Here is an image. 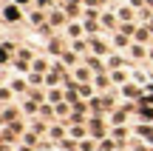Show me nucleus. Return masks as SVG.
I'll return each mask as SVG.
<instances>
[{
	"instance_id": "nucleus-6",
	"label": "nucleus",
	"mask_w": 153,
	"mask_h": 151,
	"mask_svg": "<svg viewBox=\"0 0 153 151\" xmlns=\"http://www.w3.org/2000/svg\"><path fill=\"white\" fill-rule=\"evenodd\" d=\"M60 60L65 63V66L76 68V51H74V49H65V51H62V54H60Z\"/></svg>"
},
{
	"instance_id": "nucleus-41",
	"label": "nucleus",
	"mask_w": 153,
	"mask_h": 151,
	"mask_svg": "<svg viewBox=\"0 0 153 151\" xmlns=\"http://www.w3.org/2000/svg\"><path fill=\"white\" fill-rule=\"evenodd\" d=\"M51 6V0H37V9H48Z\"/></svg>"
},
{
	"instance_id": "nucleus-8",
	"label": "nucleus",
	"mask_w": 153,
	"mask_h": 151,
	"mask_svg": "<svg viewBox=\"0 0 153 151\" xmlns=\"http://www.w3.org/2000/svg\"><path fill=\"white\" fill-rule=\"evenodd\" d=\"M82 32H85V26H79V23H68V26H65V34H68L71 40H76Z\"/></svg>"
},
{
	"instance_id": "nucleus-42",
	"label": "nucleus",
	"mask_w": 153,
	"mask_h": 151,
	"mask_svg": "<svg viewBox=\"0 0 153 151\" xmlns=\"http://www.w3.org/2000/svg\"><path fill=\"white\" fill-rule=\"evenodd\" d=\"M11 3H17V6H28L31 0H11Z\"/></svg>"
},
{
	"instance_id": "nucleus-28",
	"label": "nucleus",
	"mask_w": 153,
	"mask_h": 151,
	"mask_svg": "<svg viewBox=\"0 0 153 151\" xmlns=\"http://www.w3.org/2000/svg\"><path fill=\"white\" fill-rule=\"evenodd\" d=\"M68 134H71L74 140H82V137H85V128H82V125H71V128H68Z\"/></svg>"
},
{
	"instance_id": "nucleus-16",
	"label": "nucleus",
	"mask_w": 153,
	"mask_h": 151,
	"mask_svg": "<svg viewBox=\"0 0 153 151\" xmlns=\"http://www.w3.org/2000/svg\"><path fill=\"white\" fill-rule=\"evenodd\" d=\"M23 111H26V114H37V111H40L37 100H31V97H26V100H23Z\"/></svg>"
},
{
	"instance_id": "nucleus-47",
	"label": "nucleus",
	"mask_w": 153,
	"mask_h": 151,
	"mask_svg": "<svg viewBox=\"0 0 153 151\" xmlns=\"http://www.w3.org/2000/svg\"><path fill=\"white\" fill-rule=\"evenodd\" d=\"M150 23H153V17H150Z\"/></svg>"
},
{
	"instance_id": "nucleus-46",
	"label": "nucleus",
	"mask_w": 153,
	"mask_h": 151,
	"mask_svg": "<svg viewBox=\"0 0 153 151\" xmlns=\"http://www.w3.org/2000/svg\"><path fill=\"white\" fill-rule=\"evenodd\" d=\"M150 60H153V49H150Z\"/></svg>"
},
{
	"instance_id": "nucleus-26",
	"label": "nucleus",
	"mask_w": 153,
	"mask_h": 151,
	"mask_svg": "<svg viewBox=\"0 0 153 151\" xmlns=\"http://www.w3.org/2000/svg\"><path fill=\"white\" fill-rule=\"evenodd\" d=\"M23 143H26V146H40V143H37V134H34V131H26V134H23Z\"/></svg>"
},
{
	"instance_id": "nucleus-34",
	"label": "nucleus",
	"mask_w": 153,
	"mask_h": 151,
	"mask_svg": "<svg viewBox=\"0 0 153 151\" xmlns=\"http://www.w3.org/2000/svg\"><path fill=\"white\" fill-rule=\"evenodd\" d=\"M48 51H54V54H62V46H60V40H51V43H48Z\"/></svg>"
},
{
	"instance_id": "nucleus-36",
	"label": "nucleus",
	"mask_w": 153,
	"mask_h": 151,
	"mask_svg": "<svg viewBox=\"0 0 153 151\" xmlns=\"http://www.w3.org/2000/svg\"><path fill=\"white\" fill-rule=\"evenodd\" d=\"M60 148L62 151H74V137H71V140H60Z\"/></svg>"
},
{
	"instance_id": "nucleus-12",
	"label": "nucleus",
	"mask_w": 153,
	"mask_h": 151,
	"mask_svg": "<svg viewBox=\"0 0 153 151\" xmlns=\"http://www.w3.org/2000/svg\"><path fill=\"white\" fill-rule=\"evenodd\" d=\"M122 94L125 97H145V89H136V86H122Z\"/></svg>"
},
{
	"instance_id": "nucleus-4",
	"label": "nucleus",
	"mask_w": 153,
	"mask_h": 151,
	"mask_svg": "<svg viewBox=\"0 0 153 151\" xmlns=\"http://www.w3.org/2000/svg\"><path fill=\"white\" fill-rule=\"evenodd\" d=\"M74 80H76V83H88V80H91V68L76 66V68H74Z\"/></svg>"
},
{
	"instance_id": "nucleus-23",
	"label": "nucleus",
	"mask_w": 153,
	"mask_h": 151,
	"mask_svg": "<svg viewBox=\"0 0 153 151\" xmlns=\"http://www.w3.org/2000/svg\"><path fill=\"white\" fill-rule=\"evenodd\" d=\"M85 63H88V68H91V71H102V68H105V66H102V60H99V57H88Z\"/></svg>"
},
{
	"instance_id": "nucleus-2",
	"label": "nucleus",
	"mask_w": 153,
	"mask_h": 151,
	"mask_svg": "<svg viewBox=\"0 0 153 151\" xmlns=\"http://www.w3.org/2000/svg\"><path fill=\"white\" fill-rule=\"evenodd\" d=\"M128 49H131V57H133V60H145V57L150 54V51L145 49V43H131Z\"/></svg>"
},
{
	"instance_id": "nucleus-17",
	"label": "nucleus",
	"mask_w": 153,
	"mask_h": 151,
	"mask_svg": "<svg viewBox=\"0 0 153 151\" xmlns=\"http://www.w3.org/2000/svg\"><path fill=\"white\" fill-rule=\"evenodd\" d=\"M116 14H119V20H122V23H131V20H133V9H128V6L116 9Z\"/></svg>"
},
{
	"instance_id": "nucleus-29",
	"label": "nucleus",
	"mask_w": 153,
	"mask_h": 151,
	"mask_svg": "<svg viewBox=\"0 0 153 151\" xmlns=\"http://www.w3.org/2000/svg\"><path fill=\"white\" fill-rule=\"evenodd\" d=\"M108 83H111V80L105 77V74H99V77H94V86H97V89H102V91L108 89Z\"/></svg>"
},
{
	"instance_id": "nucleus-21",
	"label": "nucleus",
	"mask_w": 153,
	"mask_h": 151,
	"mask_svg": "<svg viewBox=\"0 0 153 151\" xmlns=\"http://www.w3.org/2000/svg\"><path fill=\"white\" fill-rule=\"evenodd\" d=\"M88 46H91V43H85V40H71V49L76 51V54H85Z\"/></svg>"
},
{
	"instance_id": "nucleus-31",
	"label": "nucleus",
	"mask_w": 153,
	"mask_h": 151,
	"mask_svg": "<svg viewBox=\"0 0 153 151\" xmlns=\"http://www.w3.org/2000/svg\"><path fill=\"white\" fill-rule=\"evenodd\" d=\"M65 14H68V17H76V14H79V6L68 0V6H65Z\"/></svg>"
},
{
	"instance_id": "nucleus-27",
	"label": "nucleus",
	"mask_w": 153,
	"mask_h": 151,
	"mask_svg": "<svg viewBox=\"0 0 153 151\" xmlns=\"http://www.w3.org/2000/svg\"><path fill=\"white\" fill-rule=\"evenodd\" d=\"M31 68H34V71H40V74H43V71H51V66H48L45 60H34V63H31Z\"/></svg>"
},
{
	"instance_id": "nucleus-24",
	"label": "nucleus",
	"mask_w": 153,
	"mask_h": 151,
	"mask_svg": "<svg viewBox=\"0 0 153 151\" xmlns=\"http://www.w3.org/2000/svg\"><path fill=\"white\" fill-rule=\"evenodd\" d=\"M68 106H71V103H68V100H62V103H57V106H54V111H57V117H65V114H68Z\"/></svg>"
},
{
	"instance_id": "nucleus-22",
	"label": "nucleus",
	"mask_w": 153,
	"mask_h": 151,
	"mask_svg": "<svg viewBox=\"0 0 153 151\" xmlns=\"http://www.w3.org/2000/svg\"><path fill=\"white\" fill-rule=\"evenodd\" d=\"M76 91H79V97H94V86L88 83H76Z\"/></svg>"
},
{
	"instance_id": "nucleus-39",
	"label": "nucleus",
	"mask_w": 153,
	"mask_h": 151,
	"mask_svg": "<svg viewBox=\"0 0 153 151\" xmlns=\"http://www.w3.org/2000/svg\"><path fill=\"white\" fill-rule=\"evenodd\" d=\"M11 100V89H0V103H9Z\"/></svg>"
},
{
	"instance_id": "nucleus-45",
	"label": "nucleus",
	"mask_w": 153,
	"mask_h": 151,
	"mask_svg": "<svg viewBox=\"0 0 153 151\" xmlns=\"http://www.w3.org/2000/svg\"><path fill=\"white\" fill-rule=\"evenodd\" d=\"M20 151H31V146H23V148H20Z\"/></svg>"
},
{
	"instance_id": "nucleus-15",
	"label": "nucleus",
	"mask_w": 153,
	"mask_h": 151,
	"mask_svg": "<svg viewBox=\"0 0 153 151\" xmlns=\"http://www.w3.org/2000/svg\"><path fill=\"white\" fill-rule=\"evenodd\" d=\"M99 20H102L105 29H116V17H114V11H105V14H99Z\"/></svg>"
},
{
	"instance_id": "nucleus-32",
	"label": "nucleus",
	"mask_w": 153,
	"mask_h": 151,
	"mask_svg": "<svg viewBox=\"0 0 153 151\" xmlns=\"http://www.w3.org/2000/svg\"><path fill=\"white\" fill-rule=\"evenodd\" d=\"M111 80H114V83H125V71H119V68H114V74H111Z\"/></svg>"
},
{
	"instance_id": "nucleus-3",
	"label": "nucleus",
	"mask_w": 153,
	"mask_h": 151,
	"mask_svg": "<svg viewBox=\"0 0 153 151\" xmlns=\"http://www.w3.org/2000/svg\"><path fill=\"white\" fill-rule=\"evenodd\" d=\"M91 134L97 137V140H102V137H105V125H102V120H99V117H91Z\"/></svg>"
},
{
	"instance_id": "nucleus-10",
	"label": "nucleus",
	"mask_w": 153,
	"mask_h": 151,
	"mask_svg": "<svg viewBox=\"0 0 153 151\" xmlns=\"http://www.w3.org/2000/svg\"><path fill=\"white\" fill-rule=\"evenodd\" d=\"M125 120H128V108H116V111L111 114V123L114 125H122Z\"/></svg>"
},
{
	"instance_id": "nucleus-20",
	"label": "nucleus",
	"mask_w": 153,
	"mask_h": 151,
	"mask_svg": "<svg viewBox=\"0 0 153 151\" xmlns=\"http://www.w3.org/2000/svg\"><path fill=\"white\" fill-rule=\"evenodd\" d=\"M48 137H51V140H62V137H65V128H62V125H51Z\"/></svg>"
},
{
	"instance_id": "nucleus-19",
	"label": "nucleus",
	"mask_w": 153,
	"mask_h": 151,
	"mask_svg": "<svg viewBox=\"0 0 153 151\" xmlns=\"http://www.w3.org/2000/svg\"><path fill=\"white\" fill-rule=\"evenodd\" d=\"M48 128H51V125H45L43 120H31V131H34V134H45Z\"/></svg>"
},
{
	"instance_id": "nucleus-5",
	"label": "nucleus",
	"mask_w": 153,
	"mask_h": 151,
	"mask_svg": "<svg viewBox=\"0 0 153 151\" xmlns=\"http://www.w3.org/2000/svg\"><path fill=\"white\" fill-rule=\"evenodd\" d=\"M45 100H48L51 106H57V103H62V100H65V94H62V91H60V89L54 86V89H48V94H45Z\"/></svg>"
},
{
	"instance_id": "nucleus-7",
	"label": "nucleus",
	"mask_w": 153,
	"mask_h": 151,
	"mask_svg": "<svg viewBox=\"0 0 153 151\" xmlns=\"http://www.w3.org/2000/svg\"><path fill=\"white\" fill-rule=\"evenodd\" d=\"M150 37H153V29H136V34H133L136 43H150Z\"/></svg>"
},
{
	"instance_id": "nucleus-9",
	"label": "nucleus",
	"mask_w": 153,
	"mask_h": 151,
	"mask_svg": "<svg viewBox=\"0 0 153 151\" xmlns=\"http://www.w3.org/2000/svg\"><path fill=\"white\" fill-rule=\"evenodd\" d=\"M43 20H45L43 9H34V11H28V23H31V26H43Z\"/></svg>"
},
{
	"instance_id": "nucleus-35",
	"label": "nucleus",
	"mask_w": 153,
	"mask_h": 151,
	"mask_svg": "<svg viewBox=\"0 0 153 151\" xmlns=\"http://www.w3.org/2000/svg\"><path fill=\"white\" fill-rule=\"evenodd\" d=\"M14 117H17V111H14V108H6L0 120H9V123H14Z\"/></svg>"
},
{
	"instance_id": "nucleus-40",
	"label": "nucleus",
	"mask_w": 153,
	"mask_h": 151,
	"mask_svg": "<svg viewBox=\"0 0 153 151\" xmlns=\"http://www.w3.org/2000/svg\"><path fill=\"white\" fill-rule=\"evenodd\" d=\"M133 80H136V83H145V80H148V74H145V71H133Z\"/></svg>"
},
{
	"instance_id": "nucleus-43",
	"label": "nucleus",
	"mask_w": 153,
	"mask_h": 151,
	"mask_svg": "<svg viewBox=\"0 0 153 151\" xmlns=\"http://www.w3.org/2000/svg\"><path fill=\"white\" fill-rule=\"evenodd\" d=\"M102 0H85V6H99Z\"/></svg>"
},
{
	"instance_id": "nucleus-30",
	"label": "nucleus",
	"mask_w": 153,
	"mask_h": 151,
	"mask_svg": "<svg viewBox=\"0 0 153 151\" xmlns=\"http://www.w3.org/2000/svg\"><path fill=\"white\" fill-rule=\"evenodd\" d=\"M82 26H85V32H88V34H97V32H99V23H97V20H85Z\"/></svg>"
},
{
	"instance_id": "nucleus-11",
	"label": "nucleus",
	"mask_w": 153,
	"mask_h": 151,
	"mask_svg": "<svg viewBox=\"0 0 153 151\" xmlns=\"http://www.w3.org/2000/svg\"><path fill=\"white\" fill-rule=\"evenodd\" d=\"M114 46H119V49H128L131 46V40H128V34H122L119 29L114 32Z\"/></svg>"
},
{
	"instance_id": "nucleus-38",
	"label": "nucleus",
	"mask_w": 153,
	"mask_h": 151,
	"mask_svg": "<svg viewBox=\"0 0 153 151\" xmlns=\"http://www.w3.org/2000/svg\"><path fill=\"white\" fill-rule=\"evenodd\" d=\"M17 57H20V60H31V49H20V51H17Z\"/></svg>"
},
{
	"instance_id": "nucleus-48",
	"label": "nucleus",
	"mask_w": 153,
	"mask_h": 151,
	"mask_svg": "<svg viewBox=\"0 0 153 151\" xmlns=\"http://www.w3.org/2000/svg\"><path fill=\"white\" fill-rule=\"evenodd\" d=\"M116 151H122V148H116Z\"/></svg>"
},
{
	"instance_id": "nucleus-18",
	"label": "nucleus",
	"mask_w": 153,
	"mask_h": 151,
	"mask_svg": "<svg viewBox=\"0 0 153 151\" xmlns=\"http://www.w3.org/2000/svg\"><path fill=\"white\" fill-rule=\"evenodd\" d=\"M108 66L111 68H122V66H128V60H125V57H119V54H111L108 57Z\"/></svg>"
},
{
	"instance_id": "nucleus-14",
	"label": "nucleus",
	"mask_w": 153,
	"mask_h": 151,
	"mask_svg": "<svg viewBox=\"0 0 153 151\" xmlns=\"http://www.w3.org/2000/svg\"><path fill=\"white\" fill-rule=\"evenodd\" d=\"M88 43H91V49L97 51V54H108V46H105V43H102V40H99V37H91V40H88Z\"/></svg>"
},
{
	"instance_id": "nucleus-13",
	"label": "nucleus",
	"mask_w": 153,
	"mask_h": 151,
	"mask_svg": "<svg viewBox=\"0 0 153 151\" xmlns=\"http://www.w3.org/2000/svg\"><path fill=\"white\" fill-rule=\"evenodd\" d=\"M65 11H51V14H48V23H51V26H62V23H65Z\"/></svg>"
},
{
	"instance_id": "nucleus-44",
	"label": "nucleus",
	"mask_w": 153,
	"mask_h": 151,
	"mask_svg": "<svg viewBox=\"0 0 153 151\" xmlns=\"http://www.w3.org/2000/svg\"><path fill=\"white\" fill-rule=\"evenodd\" d=\"M145 6H148V9H153V0H145Z\"/></svg>"
},
{
	"instance_id": "nucleus-25",
	"label": "nucleus",
	"mask_w": 153,
	"mask_h": 151,
	"mask_svg": "<svg viewBox=\"0 0 153 151\" xmlns=\"http://www.w3.org/2000/svg\"><path fill=\"white\" fill-rule=\"evenodd\" d=\"M40 114H43V117L48 120V117H54L57 111H54V106H51V103H43V106H40Z\"/></svg>"
},
{
	"instance_id": "nucleus-37",
	"label": "nucleus",
	"mask_w": 153,
	"mask_h": 151,
	"mask_svg": "<svg viewBox=\"0 0 153 151\" xmlns=\"http://www.w3.org/2000/svg\"><path fill=\"white\" fill-rule=\"evenodd\" d=\"M11 91H26V80H14L11 83Z\"/></svg>"
},
{
	"instance_id": "nucleus-33",
	"label": "nucleus",
	"mask_w": 153,
	"mask_h": 151,
	"mask_svg": "<svg viewBox=\"0 0 153 151\" xmlns=\"http://www.w3.org/2000/svg\"><path fill=\"white\" fill-rule=\"evenodd\" d=\"M119 32H122V34H136V29H133V23H122Z\"/></svg>"
},
{
	"instance_id": "nucleus-1",
	"label": "nucleus",
	"mask_w": 153,
	"mask_h": 151,
	"mask_svg": "<svg viewBox=\"0 0 153 151\" xmlns=\"http://www.w3.org/2000/svg\"><path fill=\"white\" fill-rule=\"evenodd\" d=\"M3 20L6 23H17V20H20V6H17V3L3 6Z\"/></svg>"
}]
</instances>
